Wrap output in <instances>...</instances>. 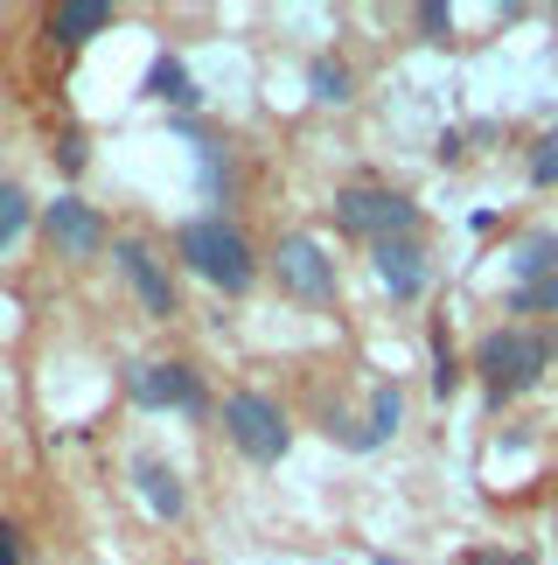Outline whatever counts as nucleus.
<instances>
[{
  "label": "nucleus",
  "instance_id": "f257e3e1",
  "mask_svg": "<svg viewBox=\"0 0 558 565\" xmlns=\"http://www.w3.org/2000/svg\"><path fill=\"white\" fill-rule=\"evenodd\" d=\"M551 371V335L530 329V321H509V329H489L475 342V384L489 405H509L524 391H538V377Z\"/></svg>",
  "mask_w": 558,
  "mask_h": 565
},
{
  "label": "nucleus",
  "instance_id": "f03ea898",
  "mask_svg": "<svg viewBox=\"0 0 558 565\" xmlns=\"http://www.w3.org/2000/svg\"><path fill=\"white\" fill-rule=\"evenodd\" d=\"M175 252H182V266L196 279H210L217 294H245L251 279H259V252H251V237L230 224V216H189L175 231Z\"/></svg>",
  "mask_w": 558,
  "mask_h": 565
},
{
  "label": "nucleus",
  "instance_id": "7ed1b4c3",
  "mask_svg": "<svg viewBox=\"0 0 558 565\" xmlns=\"http://www.w3.org/2000/svg\"><path fill=\"white\" fill-rule=\"evenodd\" d=\"M217 419H224V440L238 447L245 461H259V468L287 461V447H293V419L266 398V391H230V398L217 405Z\"/></svg>",
  "mask_w": 558,
  "mask_h": 565
},
{
  "label": "nucleus",
  "instance_id": "20e7f679",
  "mask_svg": "<svg viewBox=\"0 0 558 565\" xmlns=\"http://www.w3.org/2000/svg\"><path fill=\"white\" fill-rule=\"evenodd\" d=\"M335 224L350 237H371V245H391V237L419 231V203L405 189H377V182H350L335 189Z\"/></svg>",
  "mask_w": 558,
  "mask_h": 565
},
{
  "label": "nucleus",
  "instance_id": "39448f33",
  "mask_svg": "<svg viewBox=\"0 0 558 565\" xmlns=\"http://www.w3.org/2000/svg\"><path fill=\"white\" fill-rule=\"evenodd\" d=\"M126 398L140 412H182V419H203L210 412V391H203V371L196 363H140V371H126Z\"/></svg>",
  "mask_w": 558,
  "mask_h": 565
},
{
  "label": "nucleus",
  "instance_id": "423d86ee",
  "mask_svg": "<svg viewBox=\"0 0 558 565\" xmlns=\"http://www.w3.org/2000/svg\"><path fill=\"white\" fill-rule=\"evenodd\" d=\"M272 279H279L293 300H308V308L335 300V266H329V252H321L314 237H300V231L272 245Z\"/></svg>",
  "mask_w": 558,
  "mask_h": 565
},
{
  "label": "nucleus",
  "instance_id": "0eeeda50",
  "mask_svg": "<svg viewBox=\"0 0 558 565\" xmlns=\"http://www.w3.org/2000/svg\"><path fill=\"white\" fill-rule=\"evenodd\" d=\"M112 258H119L126 287H133V300H140L147 315H154V321L175 315V279H168V266L154 258V245H147V237H119V252H112Z\"/></svg>",
  "mask_w": 558,
  "mask_h": 565
},
{
  "label": "nucleus",
  "instance_id": "6e6552de",
  "mask_svg": "<svg viewBox=\"0 0 558 565\" xmlns=\"http://www.w3.org/2000/svg\"><path fill=\"white\" fill-rule=\"evenodd\" d=\"M42 231H50V245H56V252H71V258L105 252V216H98L92 203H77V195H63V203L42 210Z\"/></svg>",
  "mask_w": 558,
  "mask_h": 565
},
{
  "label": "nucleus",
  "instance_id": "1a4fd4ad",
  "mask_svg": "<svg viewBox=\"0 0 558 565\" xmlns=\"http://www.w3.org/2000/svg\"><path fill=\"white\" fill-rule=\"evenodd\" d=\"M371 266L384 279V294L391 300H419L426 287H433V266H426L419 237H391V245H371Z\"/></svg>",
  "mask_w": 558,
  "mask_h": 565
},
{
  "label": "nucleus",
  "instance_id": "9d476101",
  "mask_svg": "<svg viewBox=\"0 0 558 565\" xmlns=\"http://www.w3.org/2000/svg\"><path fill=\"white\" fill-rule=\"evenodd\" d=\"M133 489H140V503L161 516V524H182L189 516V489H182V475L161 461V454H133Z\"/></svg>",
  "mask_w": 558,
  "mask_h": 565
},
{
  "label": "nucleus",
  "instance_id": "9b49d317",
  "mask_svg": "<svg viewBox=\"0 0 558 565\" xmlns=\"http://www.w3.org/2000/svg\"><path fill=\"white\" fill-rule=\"evenodd\" d=\"M112 0H71V8H56L50 14V35L63 42V50H84V42H92V35H105V29H112Z\"/></svg>",
  "mask_w": 558,
  "mask_h": 565
},
{
  "label": "nucleus",
  "instance_id": "f8f14e48",
  "mask_svg": "<svg viewBox=\"0 0 558 565\" xmlns=\"http://www.w3.org/2000/svg\"><path fill=\"white\" fill-rule=\"evenodd\" d=\"M509 266H517V287L558 273V231H524L517 245H509Z\"/></svg>",
  "mask_w": 558,
  "mask_h": 565
},
{
  "label": "nucleus",
  "instance_id": "ddd939ff",
  "mask_svg": "<svg viewBox=\"0 0 558 565\" xmlns=\"http://www.w3.org/2000/svg\"><path fill=\"white\" fill-rule=\"evenodd\" d=\"M147 98H161V105H196V77L182 71V56H154L147 63Z\"/></svg>",
  "mask_w": 558,
  "mask_h": 565
},
{
  "label": "nucleus",
  "instance_id": "4468645a",
  "mask_svg": "<svg viewBox=\"0 0 558 565\" xmlns=\"http://www.w3.org/2000/svg\"><path fill=\"white\" fill-rule=\"evenodd\" d=\"M308 92H314L321 105H350V98H356L350 63H342V56H314V63H308Z\"/></svg>",
  "mask_w": 558,
  "mask_h": 565
},
{
  "label": "nucleus",
  "instance_id": "2eb2a0df",
  "mask_svg": "<svg viewBox=\"0 0 558 565\" xmlns=\"http://www.w3.org/2000/svg\"><path fill=\"white\" fill-rule=\"evenodd\" d=\"M29 224H35L29 189H21V182H0V252H8V245H14V237L29 231Z\"/></svg>",
  "mask_w": 558,
  "mask_h": 565
},
{
  "label": "nucleus",
  "instance_id": "dca6fc26",
  "mask_svg": "<svg viewBox=\"0 0 558 565\" xmlns=\"http://www.w3.org/2000/svg\"><path fill=\"white\" fill-rule=\"evenodd\" d=\"M398 412H405V391H398V384H377V398H371V426H363V447L391 440V433H398Z\"/></svg>",
  "mask_w": 558,
  "mask_h": 565
},
{
  "label": "nucleus",
  "instance_id": "f3484780",
  "mask_svg": "<svg viewBox=\"0 0 558 565\" xmlns=\"http://www.w3.org/2000/svg\"><path fill=\"white\" fill-rule=\"evenodd\" d=\"M509 315H558V273L530 279V287H509Z\"/></svg>",
  "mask_w": 558,
  "mask_h": 565
},
{
  "label": "nucleus",
  "instance_id": "a211bd4d",
  "mask_svg": "<svg viewBox=\"0 0 558 565\" xmlns=\"http://www.w3.org/2000/svg\"><path fill=\"white\" fill-rule=\"evenodd\" d=\"M461 363H454V342H447V321H433V398H454V377Z\"/></svg>",
  "mask_w": 558,
  "mask_h": 565
},
{
  "label": "nucleus",
  "instance_id": "6ab92c4d",
  "mask_svg": "<svg viewBox=\"0 0 558 565\" xmlns=\"http://www.w3.org/2000/svg\"><path fill=\"white\" fill-rule=\"evenodd\" d=\"M530 182H538V189H558V134H545L538 147H530Z\"/></svg>",
  "mask_w": 558,
  "mask_h": 565
},
{
  "label": "nucleus",
  "instance_id": "aec40b11",
  "mask_svg": "<svg viewBox=\"0 0 558 565\" xmlns=\"http://www.w3.org/2000/svg\"><path fill=\"white\" fill-rule=\"evenodd\" d=\"M412 21H419V35H426V42H447V29H454V14H447L440 0H426V8H419Z\"/></svg>",
  "mask_w": 558,
  "mask_h": 565
},
{
  "label": "nucleus",
  "instance_id": "412c9836",
  "mask_svg": "<svg viewBox=\"0 0 558 565\" xmlns=\"http://www.w3.org/2000/svg\"><path fill=\"white\" fill-rule=\"evenodd\" d=\"M84 161H92V154H84V134H63V140H56V168L77 182V175H84Z\"/></svg>",
  "mask_w": 558,
  "mask_h": 565
},
{
  "label": "nucleus",
  "instance_id": "4be33fe9",
  "mask_svg": "<svg viewBox=\"0 0 558 565\" xmlns=\"http://www.w3.org/2000/svg\"><path fill=\"white\" fill-rule=\"evenodd\" d=\"M461 565H530L524 552H489V545H475V552H461Z\"/></svg>",
  "mask_w": 558,
  "mask_h": 565
},
{
  "label": "nucleus",
  "instance_id": "5701e85b",
  "mask_svg": "<svg viewBox=\"0 0 558 565\" xmlns=\"http://www.w3.org/2000/svg\"><path fill=\"white\" fill-rule=\"evenodd\" d=\"M0 565H21V537H14V524H0Z\"/></svg>",
  "mask_w": 558,
  "mask_h": 565
},
{
  "label": "nucleus",
  "instance_id": "b1692460",
  "mask_svg": "<svg viewBox=\"0 0 558 565\" xmlns=\"http://www.w3.org/2000/svg\"><path fill=\"white\" fill-rule=\"evenodd\" d=\"M551 356H558V335H551Z\"/></svg>",
  "mask_w": 558,
  "mask_h": 565
},
{
  "label": "nucleus",
  "instance_id": "393cba45",
  "mask_svg": "<svg viewBox=\"0 0 558 565\" xmlns=\"http://www.w3.org/2000/svg\"><path fill=\"white\" fill-rule=\"evenodd\" d=\"M551 21H558V8H551Z\"/></svg>",
  "mask_w": 558,
  "mask_h": 565
}]
</instances>
